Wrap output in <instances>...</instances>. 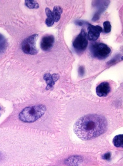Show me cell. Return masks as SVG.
<instances>
[{"instance_id": "cell-18", "label": "cell", "mask_w": 123, "mask_h": 166, "mask_svg": "<svg viewBox=\"0 0 123 166\" xmlns=\"http://www.w3.org/2000/svg\"><path fill=\"white\" fill-rule=\"evenodd\" d=\"M121 57H121V56L120 55H116L114 58L109 60L108 62V65H112L114 64L119 61L120 59H121Z\"/></svg>"}, {"instance_id": "cell-7", "label": "cell", "mask_w": 123, "mask_h": 166, "mask_svg": "<svg viewBox=\"0 0 123 166\" xmlns=\"http://www.w3.org/2000/svg\"><path fill=\"white\" fill-rule=\"evenodd\" d=\"M54 42V38L53 35H47L42 38L41 42V49L44 51L51 49Z\"/></svg>"}, {"instance_id": "cell-10", "label": "cell", "mask_w": 123, "mask_h": 166, "mask_svg": "<svg viewBox=\"0 0 123 166\" xmlns=\"http://www.w3.org/2000/svg\"><path fill=\"white\" fill-rule=\"evenodd\" d=\"M59 77V75L57 74H54L52 75L49 73L45 74L44 76V79L48 85L47 89H49L52 87L54 82L57 81Z\"/></svg>"}, {"instance_id": "cell-11", "label": "cell", "mask_w": 123, "mask_h": 166, "mask_svg": "<svg viewBox=\"0 0 123 166\" xmlns=\"http://www.w3.org/2000/svg\"><path fill=\"white\" fill-rule=\"evenodd\" d=\"M45 11L47 16L46 21H45V23L48 27L51 26L54 23L53 16L52 12L48 8L45 9Z\"/></svg>"}, {"instance_id": "cell-17", "label": "cell", "mask_w": 123, "mask_h": 166, "mask_svg": "<svg viewBox=\"0 0 123 166\" xmlns=\"http://www.w3.org/2000/svg\"><path fill=\"white\" fill-rule=\"evenodd\" d=\"M104 31L105 33H109L111 31L112 26L109 21H106L103 23Z\"/></svg>"}, {"instance_id": "cell-21", "label": "cell", "mask_w": 123, "mask_h": 166, "mask_svg": "<svg viewBox=\"0 0 123 166\" xmlns=\"http://www.w3.org/2000/svg\"><path fill=\"white\" fill-rule=\"evenodd\" d=\"M83 23V22L80 21H75V24L80 26H82Z\"/></svg>"}, {"instance_id": "cell-13", "label": "cell", "mask_w": 123, "mask_h": 166, "mask_svg": "<svg viewBox=\"0 0 123 166\" xmlns=\"http://www.w3.org/2000/svg\"><path fill=\"white\" fill-rule=\"evenodd\" d=\"M113 145L116 147H123V135H119L115 136L113 140Z\"/></svg>"}, {"instance_id": "cell-12", "label": "cell", "mask_w": 123, "mask_h": 166, "mask_svg": "<svg viewBox=\"0 0 123 166\" xmlns=\"http://www.w3.org/2000/svg\"><path fill=\"white\" fill-rule=\"evenodd\" d=\"M63 9L60 6H56L54 7L52 15L54 22H57L59 20L61 15Z\"/></svg>"}, {"instance_id": "cell-22", "label": "cell", "mask_w": 123, "mask_h": 166, "mask_svg": "<svg viewBox=\"0 0 123 166\" xmlns=\"http://www.w3.org/2000/svg\"><path fill=\"white\" fill-rule=\"evenodd\" d=\"M0 110H1V108H0Z\"/></svg>"}, {"instance_id": "cell-8", "label": "cell", "mask_w": 123, "mask_h": 166, "mask_svg": "<svg viewBox=\"0 0 123 166\" xmlns=\"http://www.w3.org/2000/svg\"><path fill=\"white\" fill-rule=\"evenodd\" d=\"M111 91V87L109 83L107 82L100 83L96 88V94L100 97H106Z\"/></svg>"}, {"instance_id": "cell-1", "label": "cell", "mask_w": 123, "mask_h": 166, "mask_svg": "<svg viewBox=\"0 0 123 166\" xmlns=\"http://www.w3.org/2000/svg\"><path fill=\"white\" fill-rule=\"evenodd\" d=\"M106 118L101 115L89 114L80 117L74 123L73 130L81 140H87L104 133L108 129Z\"/></svg>"}, {"instance_id": "cell-20", "label": "cell", "mask_w": 123, "mask_h": 166, "mask_svg": "<svg viewBox=\"0 0 123 166\" xmlns=\"http://www.w3.org/2000/svg\"><path fill=\"white\" fill-rule=\"evenodd\" d=\"M111 154L110 152H107L104 155L102 156V158L104 160H109L111 158Z\"/></svg>"}, {"instance_id": "cell-15", "label": "cell", "mask_w": 123, "mask_h": 166, "mask_svg": "<svg viewBox=\"0 0 123 166\" xmlns=\"http://www.w3.org/2000/svg\"><path fill=\"white\" fill-rule=\"evenodd\" d=\"M6 44L5 37L0 34V55L5 52L6 48Z\"/></svg>"}, {"instance_id": "cell-4", "label": "cell", "mask_w": 123, "mask_h": 166, "mask_svg": "<svg viewBox=\"0 0 123 166\" xmlns=\"http://www.w3.org/2000/svg\"><path fill=\"white\" fill-rule=\"evenodd\" d=\"M38 36L37 34L32 35L23 42L21 48L24 53L32 55L37 54L38 51L36 47V43Z\"/></svg>"}, {"instance_id": "cell-3", "label": "cell", "mask_w": 123, "mask_h": 166, "mask_svg": "<svg viewBox=\"0 0 123 166\" xmlns=\"http://www.w3.org/2000/svg\"><path fill=\"white\" fill-rule=\"evenodd\" d=\"M90 52L95 58L99 60L106 59L111 52V49L106 44L103 43H96L90 47Z\"/></svg>"}, {"instance_id": "cell-2", "label": "cell", "mask_w": 123, "mask_h": 166, "mask_svg": "<svg viewBox=\"0 0 123 166\" xmlns=\"http://www.w3.org/2000/svg\"><path fill=\"white\" fill-rule=\"evenodd\" d=\"M46 109V107L43 104L26 107L19 114V118L24 122H33L43 116Z\"/></svg>"}, {"instance_id": "cell-16", "label": "cell", "mask_w": 123, "mask_h": 166, "mask_svg": "<svg viewBox=\"0 0 123 166\" xmlns=\"http://www.w3.org/2000/svg\"><path fill=\"white\" fill-rule=\"evenodd\" d=\"M25 4L27 7L31 9H38L39 7V5L36 1H25Z\"/></svg>"}, {"instance_id": "cell-6", "label": "cell", "mask_w": 123, "mask_h": 166, "mask_svg": "<svg viewBox=\"0 0 123 166\" xmlns=\"http://www.w3.org/2000/svg\"><path fill=\"white\" fill-rule=\"evenodd\" d=\"M88 30L87 39L94 41L98 40L103 30L102 27L99 25H93L89 24Z\"/></svg>"}, {"instance_id": "cell-14", "label": "cell", "mask_w": 123, "mask_h": 166, "mask_svg": "<svg viewBox=\"0 0 123 166\" xmlns=\"http://www.w3.org/2000/svg\"><path fill=\"white\" fill-rule=\"evenodd\" d=\"M81 161V158L78 156H74L72 158L67 159L66 161V163L67 165L71 166H75L78 164Z\"/></svg>"}, {"instance_id": "cell-5", "label": "cell", "mask_w": 123, "mask_h": 166, "mask_svg": "<svg viewBox=\"0 0 123 166\" xmlns=\"http://www.w3.org/2000/svg\"><path fill=\"white\" fill-rule=\"evenodd\" d=\"M88 43L87 33L82 29L74 40L73 45L74 49L78 52H83L86 49Z\"/></svg>"}, {"instance_id": "cell-9", "label": "cell", "mask_w": 123, "mask_h": 166, "mask_svg": "<svg viewBox=\"0 0 123 166\" xmlns=\"http://www.w3.org/2000/svg\"><path fill=\"white\" fill-rule=\"evenodd\" d=\"M93 5L98 7V10L96 14L100 16L102 13L104 12L108 7L110 1H94L92 3Z\"/></svg>"}, {"instance_id": "cell-19", "label": "cell", "mask_w": 123, "mask_h": 166, "mask_svg": "<svg viewBox=\"0 0 123 166\" xmlns=\"http://www.w3.org/2000/svg\"><path fill=\"white\" fill-rule=\"evenodd\" d=\"M79 74L80 76H83L85 73V68L83 66H81L79 68Z\"/></svg>"}]
</instances>
